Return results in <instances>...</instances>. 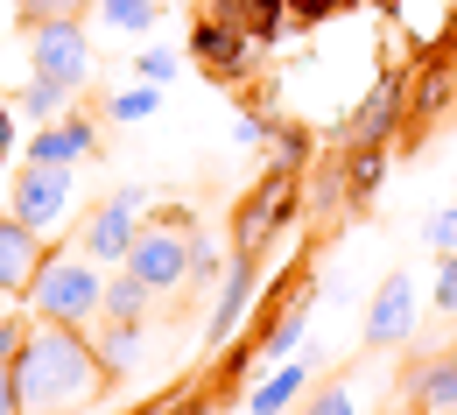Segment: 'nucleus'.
Listing matches in <instances>:
<instances>
[{
	"label": "nucleus",
	"instance_id": "1",
	"mask_svg": "<svg viewBox=\"0 0 457 415\" xmlns=\"http://www.w3.org/2000/svg\"><path fill=\"white\" fill-rule=\"evenodd\" d=\"M14 387H21V415H71L106 387V366L92 353V331L78 324H29L21 353H14Z\"/></svg>",
	"mask_w": 457,
	"mask_h": 415
},
{
	"label": "nucleus",
	"instance_id": "2",
	"mask_svg": "<svg viewBox=\"0 0 457 415\" xmlns=\"http://www.w3.org/2000/svg\"><path fill=\"white\" fill-rule=\"evenodd\" d=\"M29 303V317H43V324H92V317H106V275H99V261L85 253H50L43 268H36V282L21 289Z\"/></svg>",
	"mask_w": 457,
	"mask_h": 415
},
{
	"label": "nucleus",
	"instance_id": "3",
	"mask_svg": "<svg viewBox=\"0 0 457 415\" xmlns=\"http://www.w3.org/2000/svg\"><path fill=\"white\" fill-rule=\"evenodd\" d=\"M288 212H295V170H275V177H261L246 197H239V212H232V253H253L261 261V246L268 233L282 226Z\"/></svg>",
	"mask_w": 457,
	"mask_h": 415
},
{
	"label": "nucleus",
	"instance_id": "4",
	"mask_svg": "<svg viewBox=\"0 0 457 415\" xmlns=\"http://www.w3.org/2000/svg\"><path fill=\"white\" fill-rule=\"evenodd\" d=\"M141 212H148V190H141V183L113 190V197H106V204L92 212V226H85V239H78V246H85V253H92L99 268H120V261L134 253V233L148 226Z\"/></svg>",
	"mask_w": 457,
	"mask_h": 415
},
{
	"label": "nucleus",
	"instance_id": "5",
	"mask_svg": "<svg viewBox=\"0 0 457 415\" xmlns=\"http://www.w3.org/2000/svg\"><path fill=\"white\" fill-rule=\"evenodd\" d=\"M29 63H36V78H57L71 92H85V85H92L85 21H43V29H29Z\"/></svg>",
	"mask_w": 457,
	"mask_h": 415
},
{
	"label": "nucleus",
	"instance_id": "6",
	"mask_svg": "<svg viewBox=\"0 0 457 415\" xmlns=\"http://www.w3.org/2000/svg\"><path fill=\"white\" fill-rule=\"evenodd\" d=\"M127 268L155 289V296H176L183 282H190V233H170V226H141L134 233V253H127Z\"/></svg>",
	"mask_w": 457,
	"mask_h": 415
},
{
	"label": "nucleus",
	"instance_id": "7",
	"mask_svg": "<svg viewBox=\"0 0 457 415\" xmlns=\"http://www.w3.org/2000/svg\"><path fill=\"white\" fill-rule=\"evenodd\" d=\"M63 212H71V170H57V162H21L14 170V219L36 226V233H57Z\"/></svg>",
	"mask_w": 457,
	"mask_h": 415
},
{
	"label": "nucleus",
	"instance_id": "8",
	"mask_svg": "<svg viewBox=\"0 0 457 415\" xmlns=\"http://www.w3.org/2000/svg\"><path fill=\"white\" fill-rule=\"evenodd\" d=\"M359 338H366V353H395V345L415 338V275H387V282L373 289Z\"/></svg>",
	"mask_w": 457,
	"mask_h": 415
},
{
	"label": "nucleus",
	"instance_id": "9",
	"mask_svg": "<svg viewBox=\"0 0 457 415\" xmlns=\"http://www.w3.org/2000/svg\"><path fill=\"white\" fill-rule=\"evenodd\" d=\"M401 113H408V99H401V78L387 71V78L359 99V113L345 120V148H352V155H359V148H387L395 127H401Z\"/></svg>",
	"mask_w": 457,
	"mask_h": 415
},
{
	"label": "nucleus",
	"instance_id": "10",
	"mask_svg": "<svg viewBox=\"0 0 457 415\" xmlns=\"http://www.w3.org/2000/svg\"><path fill=\"white\" fill-rule=\"evenodd\" d=\"M92 155H99V120L85 113V106H71L63 120H50V127L29 141V162H57V170L92 162Z\"/></svg>",
	"mask_w": 457,
	"mask_h": 415
},
{
	"label": "nucleus",
	"instance_id": "11",
	"mask_svg": "<svg viewBox=\"0 0 457 415\" xmlns=\"http://www.w3.org/2000/svg\"><path fill=\"white\" fill-rule=\"evenodd\" d=\"M190 50H197V63H204L212 78H239L246 57H253V29H239L226 14H204V21L190 29Z\"/></svg>",
	"mask_w": 457,
	"mask_h": 415
},
{
	"label": "nucleus",
	"instance_id": "12",
	"mask_svg": "<svg viewBox=\"0 0 457 415\" xmlns=\"http://www.w3.org/2000/svg\"><path fill=\"white\" fill-rule=\"evenodd\" d=\"M253 282H261L253 253H232L226 282H219V303H212V324H204V345H232V338H239V317H246V303H253Z\"/></svg>",
	"mask_w": 457,
	"mask_h": 415
},
{
	"label": "nucleus",
	"instance_id": "13",
	"mask_svg": "<svg viewBox=\"0 0 457 415\" xmlns=\"http://www.w3.org/2000/svg\"><path fill=\"white\" fill-rule=\"evenodd\" d=\"M395 14V29L415 43V50H444L457 36V0H380Z\"/></svg>",
	"mask_w": 457,
	"mask_h": 415
},
{
	"label": "nucleus",
	"instance_id": "14",
	"mask_svg": "<svg viewBox=\"0 0 457 415\" xmlns=\"http://www.w3.org/2000/svg\"><path fill=\"white\" fill-rule=\"evenodd\" d=\"M401 394H408V409H422V415H444V409H457V353L415 359V366L401 373Z\"/></svg>",
	"mask_w": 457,
	"mask_h": 415
},
{
	"label": "nucleus",
	"instance_id": "15",
	"mask_svg": "<svg viewBox=\"0 0 457 415\" xmlns=\"http://www.w3.org/2000/svg\"><path fill=\"white\" fill-rule=\"evenodd\" d=\"M43 261H50V253H43V233H36V226L0 219V289H7V296H21Z\"/></svg>",
	"mask_w": 457,
	"mask_h": 415
},
{
	"label": "nucleus",
	"instance_id": "16",
	"mask_svg": "<svg viewBox=\"0 0 457 415\" xmlns=\"http://www.w3.org/2000/svg\"><path fill=\"white\" fill-rule=\"evenodd\" d=\"M310 366H317V353H303V359H282L253 394H246V415H282L295 394H303V380H310Z\"/></svg>",
	"mask_w": 457,
	"mask_h": 415
},
{
	"label": "nucleus",
	"instance_id": "17",
	"mask_svg": "<svg viewBox=\"0 0 457 415\" xmlns=\"http://www.w3.org/2000/svg\"><path fill=\"white\" fill-rule=\"evenodd\" d=\"M92 353H99V366H106V380H127L134 359H141V324H127V317L92 324Z\"/></svg>",
	"mask_w": 457,
	"mask_h": 415
},
{
	"label": "nucleus",
	"instance_id": "18",
	"mask_svg": "<svg viewBox=\"0 0 457 415\" xmlns=\"http://www.w3.org/2000/svg\"><path fill=\"white\" fill-rule=\"evenodd\" d=\"M451 92H457V78H451V63H429L422 78H415V120H408V134L422 141L436 120L451 113Z\"/></svg>",
	"mask_w": 457,
	"mask_h": 415
},
{
	"label": "nucleus",
	"instance_id": "19",
	"mask_svg": "<svg viewBox=\"0 0 457 415\" xmlns=\"http://www.w3.org/2000/svg\"><path fill=\"white\" fill-rule=\"evenodd\" d=\"M303 296H310V289L295 282L288 303L268 317V331H261V353H268V359H295V345H303Z\"/></svg>",
	"mask_w": 457,
	"mask_h": 415
},
{
	"label": "nucleus",
	"instance_id": "20",
	"mask_svg": "<svg viewBox=\"0 0 457 415\" xmlns=\"http://www.w3.org/2000/svg\"><path fill=\"white\" fill-rule=\"evenodd\" d=\"M148 303H155V289H148L134 268H113V275H106V317H127V324H141V317H148Z\"/></svg>",
	"mask_w": 457,
	"mask_h": 415
},
{
	"label": "nucleus",
	"instance_id": "21",
	"mask_svg": "<svg viewBox=\"0 0 457 415\" xmlns=\"http://www.w3.org/2000/svg\"><path fill=\"white\" fill-rule=\"evenodd\" d=\"M71 106H78V92H71V85H57V78H29V85H21V113L43 120V127H50V120H63Z\"/></svg>",
	"mask_w": 457,
	"mask_h": 415
},
{
	"label": "nucleus",
	"instance_id": "22",
	"mask_svg": "<svg viewBox=\"0 0 457 415\" xmlns=\"http://www.w3.org/2000/svg\"><path fill=\"white\" fill-rule=\"evenodd\" d=\"M155 14H162V0H99V21H106L113 36H141V29H155Z\"/></svg>",
	"mask_w": 457,
	"mask_h": 415
},
{
	"label": "nucleus",
	"instance_id": "23",
	"mask_svg": "<svg viewBox=\"0 0 457 415\" xmlns=\"http://www.w3.org/2000/svg\"><path fill=\"white\" fill-rule=\"evenodd\" d=\"M99 0H14V14H21V29H43V21H85Z\"/></svg>",
	"mask_w": 457,
	"mask_h": 415
},
{
	"label": "nucleus",
	"instance_id": "24",
	"mask_svg": "<svg viewBox=\"0 0 457 415\" xmlns=\"http://www.w3.org/2000/svg\"><path fill=\"white\" fill-rule=\"evenodd\" d=\"M380 177H387V155H380V148H359V155H352V170H345V197H352V204H366V197L380 190Z\"/></svg>",
	"mask_w": 457,
	"mask_h": 415
},
{
	"label": "nucleus",
	"instance_id": "25",
	"mask_svg": "<svg viewBox=\"0 0 457 415\" xmlns=\"http://www.w3.org/2000/svg\"><path fill=\"white\" fill-rule=\"evenodd\" d=\"M155 106H162V92H155V85H134V92L106 99V113H113V120H127V127H134V120H155Z\"/></svg>",
	"mask_w": 457,
	"mask_h": 415
},
{
	"label": "nucleus",
	"instance_id": "26",
	"mask_svg": "<svg viewBox=\"0 0 457 415\" xmlns=\"http://www.w3.org/2000/svg\"><path fill=\"white\" fill-rule=\"evenodd\" d=\"M212 282H226V268H219V246L204 233H190V289H212Z\"/></svg>",
	"mask_w": 457,
	"mask_h": 415
},
{
	"label": "nucleus",
	"instance_id": "27",
	"mask_svg": "<svg viewBox=\"0 0 457 415\" xmlns=\"http://www.w3.org/2000/svg\"><path fill=\"white\" fill-rule=\"evenodd\" d=\"M310 127H275V170H303L310 162Z\"/></svg>",
	"mask_w": 457,
	"mask_h": 415
},
{
	"label": "nucleus",
	"instance_id": "28",
	"mask_svg": "<svg viewBox=\"0 0 457 415\" xmlns=\"http://www.w3.org/2000/svg\"><path fill=\"white\" fill-rule=\"evenodd\" d=\"M303 415H359V402H352L345 380H324V387L310 394V409H303Z\"/></svg>",
	"mask_w": 457,
	"mask_h": 415
},
{
	"label": "nucleus",
	"instance_id": "29",
	"mask_svg": "<svg viewBox=\"0 0 457 415\" xmlns=\"http://www.w3.org/2000/svg\"><path fill=\"white\" fill-rule=\"evenodd\" d=\"M232 141H239V148H268V141H275V120L268 113H239L232 120Z\"/></svg>",
	"mask_w": 457,
	"mask_h": 415
},
{
	"label": "nucleus",
	"instance_id": "30",
	"mask_svg": "<svg viewBox=\"0 0 457 415\" xmlns=\"http://www.w3.org/2000/svg\"><path fill=\"white\" fill-rule=\"evenodd\" d=\"M422 239H429L436 253H457V204H451V212H436V219L422 226Z\"/></svg>",
	"mask_w": 457,
	"mask_h": 415
},
{
	"label": "nucleus",
	"instance_id": "31",
	"mask_svg": "<svg viewBox=\"0 0 457 415\" xmlns=\"http://www.w3.org/2000/svg\"><path fill=\"white\" fill-rule=\"evenodd\" d=\"M436 310H444V317H457V253H444V261H436Z\"/></svg>",
	"mask_w": 457,
	"mask_h": 415
},
{
	"label": "nucleus",
	"instance_id": "32",
	"mask_svg": "<svg viewBox=\"0 0 457 415\" xmlns=\"http://www.w3.org/2000/svg\"><path fill=\"white\" fill-rule=\"evenodd\" d=\"M0 415H21V387H14V359H0Z\"/></svg>",
	"mask_w": 457,
	"mask_h": 415
},
{
	"label": "nucleus",
	"instance_id": "33",
	"mask_svg": "<svg viewBox=\"0 0 457 415\" xmlns=\"http://www.w3.org/2000/svg\"><path fill=\"white\" fill-rule=\"evenodd\" d=\"M155 226H170V233H197V212H190V204H162Z\"/></svg>",
	"mask_w": 457,
	"mask_h": 415
},
{
	"label": "nucleus",
	"instance_id": "34",
	"mask_svg": "<svg viewBox=\"0 0 457 415\" xmlns=\"http://www.w3.org/2000/svg\"><path fill=\"white\" fill-rule=\"evenodd\" d=\"M141 78H148V85L176 78V57H170V50H148V57H141Z\"/></svg>",
	"mask_w": 457,
	"mask_h": 415
},
{
	"label": "nucleus",
	"instance_id": "35",
	"mask_svg": "<svg viewBox=\"0 0 457 415\" xmlns=\"http://www.w3.org/2000/svg\"><path fill=\"white\" fill-rule=\"evenodd\" d=\"M331 7H345V0H288V14H295V21H324Z\"/></svg>",
	"mask_w": 457,
	"mask_h": 415
},
{
	"label": "nucleus",
	"instance_id": "36",
	"mask_svg": "<svg viewBox=\"0 0 457 415\" xmlns=\"http://www.w3.org/2000/svg\"><path fill=\"white\" fill-rule=\"evenodd\" d=\"M21 338H29V331H21V317H0V359L21 353Z\"/></svg>",
	"mask_w": 457,
	"mask_h": 415
},
{
	"label": "nucleus",
	"instance_id": "37",
	"mask_svg": "<svg viewBox=\"0 0 457 415\" xmlns=\"http://www.w3.org/2000/svg\"><path fill=\"white\" fill-rule=\"evenodd\" d=\"M7 148H14V120H7V99H0V162H7Z\"/></svg>",
	"mask_w": 457,
	"mask_h": 415
},
{
	"label": "nucleus",
	"instance_id": "38",
	"mask_svg": "<svg viewBox=\"0 0 457 415\" xmlns=\"http://www.w3.org/2000/svg\"><path fill=\"white\" fill-rule=\"evenodd\" d=\"M162 415H212V402H170Z\"/></svg>",
	"mask_w": 457,
	"mask_h": 415
},
{
	"label": "nucleus",
	"instance_id": "39",
	"mask_svg": "<svg viewBox=\"0 0 457 415\" xmlns=\"http://www.w3.org/2000/svg\"><path fill=\"white\" fill-rule=\"evenodd\" d=\"M408 415H422V409H408Z\"/></svg>",
	"mask_w": 457,
	"mask_h": 415
},
{
	"label": "nucleus",
	"instance_id": "40",
	"mask_svg": "<svg viewBox=\"0 0 457 415\" xmlns=\"http://www.w3.org/2000/svg\"><path fill=\"white\" fill-rule=\"evenodd\" d=\"M444 415H457V409H444Z\"/></svg>",
	"mask_w": 457,
	"mask_h": 415
},
{
	"label": "nucleus",
	"instance_id": "41",
	"mask_svg": "<svg viewBox=\"0 0 457 415\" xmlns=\"http://www.w3.org/2000/svg\"><path fill=\"white\" fill-rule=\"evenodd\" d=\"M451 353H457V345H451Z\"/></svg>",
	"mask_w": 457,
	"mask_h": 415
}]
</instances>
